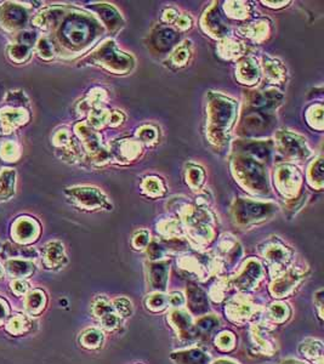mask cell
Listing matches in <instances>:
<instances>
[{
    "mask_svg": "<svg viewBox=\"0 0 324 364\" xmlns=\"http://www.w3.org/2000/svg\"><path fill=\"white\" fill-rule=\"evenodd\" d=\"M38 51H39V55H40L43 59L45 60H49L52 57L53 55V49H52V45L46 38H43L39 40L38 43Z\"/></svg>",
    "mask_w": 324,
    "mask_h": 364,
    "instance_id": "cell-38",
    "label": "cell"
},
{
    "mask_svg": "<svg viewBox=\"0 0 324 364\" xmlns=\"http://www.w3.org/2000/svg\"><path fill=\"white\" fill-rule=\"evenodd\" d=\"M3 26L9 29L19 28L26 22V13L22 8L10 5L3 10L2 13Z\"/></svg>",
    "mask_w": 324,
    "mask_h": 364,
    "instance_id": "cell-14",
    "label": "cell"
},
{
    "mask_svg": "<svg viewBox=\"0 0 324 364\" xmlns=\"http://www.w3.org/2000/svg\"><path fill=\"white\" fill-rule=\"evenodd\" d=\"M237 106L233 101L229 98L216 96L210 103L209 112V131L210 134H215V138L212 142L220 143L224 142L223 132L229 131L233 120L236 118Z\"/></svg>",
    "mask_w": 324,
    "mask_h": 364,
    "instance_id": "cell-1",
    "label": "cell"
},
{
    "mask_svg": "<svg viewBox=\"0 0 324 364\" xmlns=\"http://www.w3.org/2000/svg\"><path fill=\"white\" fill-rule=\"evenodd\" d=\"M19 41L21 45H26V46H32V44L35 41V34L31 32H25L21 33L19 35Z\"/></svg>",
    "mask_w": 324,
    "mask_h": 364,
    "instance_id": "cell-46",
    "label": "cell"
},
{
    "mask_svg": "<svg viewBox=\"0 0 324 364\" xmlns=\"http://www.w3.org/2000/svg\"><path fill=\"white\" fill-rule=\"evenodd\" d=\"M65 260L64 248L60 243H50L45 249V263L50 266H56L61 264V261Z\"/></svg>",
    "mask_w": 324,
    "mask_h": 364,
    "instance_id": "cell-21",
    "label": "cell"
},
{
    "mask_svg": "<svg viewBox=\"0 0 324 364\" xmlns=\"http://www.w3.org/2000/svg\"><path fill=\"white\" fill-rule=\"evenodd\" d=\"M9 55L11 56V59H13L14 61L23 62L31 55V47L21 44L13 45V46L9 49Z\"/></svg>",
    "mask_w": 324,
    "mask_h": 364,
    "instance_id": "cell-29",
    "label": "cell"
},
{
    "mask_svg": "<svg viewBox=\"0 0 324 364\" xmlns=\"http://www.w3.org/2000/svg\"><path fill=\"white\" fill-rule=\"evenodd\" d=\"M61 14H62L61 9H58V8L50 9V10L45 11V13L39 15L37 19L34 20L35 26H40V27L51 26L52 23H55L56 21L60 19Z\"/></svg>",
    "mask_w": 324,
    "mask_h": 364,
    "instance_id": "cell-24",
    "label": "cell"
},
{
    "mask_svg": "<svg viewBox=\"0 0 324 364\" xmlns=\"http://www.w3.org/2000/svg\"><path fill=\"white\" fill-rule=\"evenodd\" d=\"M265 74L271 82H281L284 78V68L280 62L276 60H266L263 63Z\"/></svg>",
    "mask_w": 324,
    "mask_h": 364,
    "instance_id": "cell-23",
    "label": "cell"
},
{
    "mask_svg": "<svg viewBox=\"0 0 324 364\" xmlns=\"http://www.w3.org/2000/svg\"><path fill=\"white\" fill-rule=\"evenodd\" d=\"M167 297L161 294H154L148 299V307L154 309V311H158V309H163L167 305Z\"/></svg>",
    "mask_w": 324,
    "mask_h": 364,
    "instance_id": "cell-39",
    "label": "cell"
},
{
    "mask_svg": "<svg viewBox=\"0 0 324 364\" xmlns=\"http://www.w3.org/2000/svg\"><path fill=\"white\" fill-rule=\"evenodd\" d=\"M102 318V323L103 326L107 328V329H113V328L117 327L118 324V318H117L116 315L113 314H107L106 316H103Z\"/></svg>",
    "mask_w": 324,
    "mask_h": 364,
    "instance_id": "cell-48",
    "label": "cell"
},
{
    "mask_svg": "<svg viewBox=\"0 0 324 364\" xmlns=\"http://www.w3.org/2000/svg\"><path fill=\"white\" fill-rule=\"evenodd\" d=\"M203 27L206 32L216 37H223L229 31L227 25L221 19L220 14L215 8L210 9L203 19Z\"/></svg>",
    "mask_w": 324,
    "mask_h": 364,
    "instance_id": "cell-10",
    "label": "cell"
},
{
    "mask_svg": "<svg viewBox=\"0 0 324 364\" xmlns=\"http://www.w3.org/2000/svg\"><path fill=\"white\" fill-rule=\"evenodd\" d=\"M94 9L100 14L101 19L103 20V22L106 23L108 27H110V29L115 31V29L122 27L123 20L121 15L118 14V11H117L113 7L107 4H102L98 5V7H95Z\"/></svg>",
    "mask_w": 324,
    "mask_h": 364,
    "instance_id": "cell-18",
    "label": "cell"
},
{
    "mask_svg": "<svg viewBox=\"0 0 324 364\" xmlns=\"http://www.w3.org/2000/svg\"><path fill=\"white\" fill-rule=\"evenodd\" d=\"M172 322L174 323L178 329L182 334L188 332V335H190V329H191V320L187 315L184 314V312H174L172 315Z\"/></svg>",
    "mask_w": 324,
    "mask_h": 364,
    "instance_id": "cell-27",
    "label": "cell"
},
{
    "mask_svg": "<svg viewBox=\"0 0 324 364\" xmlns=\"http://www.w3.org/2000/svg\"><path fill=\"white\" fill-rule=\"evenodd\" d=\"M277 210L274 204L255 203L249 200H238L236 204V218L241 224H250L259 220H263L268 215H272Z\"/></svg>",
    "mask_w": 324,
    "mask_h": 364,
    "instance_id": "cell-4",
    "label": "cell"
},
{
    "mask_svg": "<svg viewBox=\"0 0 324 364\" xmlns=\"http://www.w3.org/2000/svg\"><path fill=\"white\" fill-rule=\"evenodd\" d=\"M219 324V321L216 320L212 316H208V317L200 318L197 322V329H199L203 333H210L214 328Z\"/></svg>",
    "mask_w": 324,
    "mask_h": 364,
    "instance_id": "cell-37",
    "label": "cell"
},
{
    "mask_svg": "<svg viewBox=\"0 0 324 364\" xmlns=\"http://www.w3.org/2000/svg\"><path fill=\"white\" fill-rule=\"evenodd\" d=\"M148 255L153 260L161 257V255H163V248H161L158 243H152V244L148 246Z\"/></svg>",
    "mask_w": 324,
    "mask_h": 364,
    "instance_id": "cell-49",
    "label": "cell"
},
{
    "mask_svg": "<svg viewBox=\"0 0 324 364\" xmlns=\"http://www.w3.org/2000/svg\"><path fill=\"white\" fill-rule=\"evenodd\" d=\"M220 51L221 55L226 54V57L231 59L232 56L238 55V54L241 53V45H239V43H236V41L232 40H225L224 43H221Z\"/></svg>",
    "mask_w": 324,
    "mask_h": 364,
    "instance_id": "cell-36",
    "label": "cell"
},
{
    "mask_svg": "<svg viewBox=\"0 0 324 364\" xmlns=\"http://www.w3.org/2000/svg\"><path fill=\"white\" fill-rule=\"evenodd\" d=\"M187 295L188 307H190L192 314L202 315L205 311H208V299H206V295L203 290H200L196 285H190L187 288Z\"/></svg>",
    "mask_w": 324,
    "mask_h": 364,
    "instance_id": "cell-12",
    "label": "cell"
},
{
    "mask_svg": "<svg viewBox=\"0 0 324 364\" xmlns=\"http://www.w3.org/2000/svg\"><path fill=\"white\" fill-rule=\"evenodd\" d=\"M266 256L268 260H271L272 263L282 264L287 260L288 251H287V249H284V246L272 245V246H269V249L267 250Z\"/></svg>",
    "mask_w": 324,
    "mask_h": 364,
    "instance_id": "cell-30",
    "label": "cell"
},
{
    "mask_svg": "<svg viewBox=\"0 0 324 364\" xmlns=\"http://www.w3.org/2000/svg\"><path fill=\"white\" fill-rule=\"evenodd\" d=\"M149 278H151V283L153 288L166 289L167 279H168V264L167 263H158L153 264L149 270Z\"/></svg>",
    "mask_w": 324,
    "mask_h": 364,
    "instance_id": "cell-20",
    "label": "cell"
},
{
    "mask_svg": "<svg viewBox=\"0 0 324 364\" xmlns=\"http://www.w3.org/2000/svg\"><path fill=\"white\" fill-rule=\"evenodd\" d=\"M95 33V22L82 15H71L61 28V38L71 46H83Z\"/></svg>",
    "mask_w": 324,
    "mask_h": 364,
    "instance_id": "cell-2",
    "label": "cell"
},
{
    "mask_svg": "<svg viewBox=\"0 0 324 364\" xmlns=\"http://www.w3.org/2000/svg\"><path fill=\"white\" fill-rule=\"evenodd\" d=\"M236 170L241 176V181H244L245 186L257 188V191H263L265 186L267 187L262 169L254 162L241 159L238 163H236Z\"/></svg>",
    "mask_w": 324,
    "mask_h": 364,
    "instance_id": "cell-5",
    "label": "cell"
},
{
    "mask_svg": "<svg viewBox=\"0 0 324 364\" xmlns=\"http://www.w3.org/2000/svg\"><path fill=\"white\" fill-rule=\"evenodd\" d=\"M28 302H29V306H31L32 308H37L41 305V302H43V295L39 293L32 294L31 297H29Z\"/></svg>",
    "mask_w": 324,
    "mask_h": 364,
    "instance_id": "cell-50",
    "label": "cell"
},
{
    "mask_svg": "<svg viewBox=\"0 0 324 364\" xmlns=\"http://www.w3.org/2000/svg\"><path fill=\"white\" fill-rule=\"evenodd\" d=\"M300 183V174L296 169L289 165H284L277 171V186L281 192L289 195L296 191Z\"/></svg>",
    "mask_w": 324,
    "mask_h": 364,
    "instance_id": "cell-7",
    "label": "cell"
},
{
    "mask_svg": "<svg viewBox=\"0 0 324 364\" xmlns=\"http://www.w3.org/2000/svg\"><path fill=\"white\" fill-rule=\"evenodd\" d=\"M310 181L314 182L313 186L318 185L320 187L322 186V179H323V170H322V159H318L316 163L312 164L310 169Z\"/></svg>",
    "mask_w": 324,
    "mask_h": 364,
    "instance_id": "cell-35",
    "label": "cell"
},
{
    "mask_svg": "<svg viewBox=\"0 0 324 364\" xmlns=\"http://www.w3.org/2000/svg\"><path fill=\"white\" fill-rule=\"evenodd\" d=\"M190 43L186 41L184 45L179 46L178 49L174 51V54L172 55V62L173 65H175L176 67H181V66L186 65L187 60L190 59L191 55V50H190Z\"/></svg>",
    "mask_w": 324,
    "mask_h": 364,
    "instance_id": "cell-25",
    "label": "cell"
},
{
    "mask_svg": "<svg viewBox=\"0 0 324 364\" xmlns=\"http://www.w3.org/2000/svg\"><path fill=\"white\" fill-rule=\"evenodd\" d=\"M178 40V34L172 28H161L153 34V45L159 51H167Z\"/></svg>",
    "mask_w": 324,
    "mask_h": 364,
    "instance_id": "cell-17",
    "label": "cell"
},
{
    "mask_svg": "<svg viewBox=\"0 0 324 364\" xmlns=\"http://www.w3.org/2000/svg\"><path fill=\"white\" fill-rule=\"evenodd\" d=\"M266 22H256V23H251V26L248 27L247 33L249 37L254 38V39H259L260 35L259 33H261V35H263L262 33H267V26Z\"/></svg>",
    "mask_w": 324,
    "mask_h": 364,
    "instance_id": "cell-40",
    "label": "cell"
},
{
    "mask_svg": "<svg viewBox=\"0 0 324 364\" xmlns=\"http://www.w3.org/2000/svg\"><path fill=\"white\" fill-rule=\"evenodd\" d=\"M142 187L149 195H160L164 192V186L154 177L146 179L145 182L142 183Z\"/></svg>",
    "mask_w": 324,
    "mask_h": 364,
    "instance_id": "cell-32",
    "label": "cell"
},
{
    "mask_svg": "<svg viewBox=\"0 0 324 364\" xmlns=\"http://www.w3.org/2000/svg\"><path fill=\"white\" fill-rule=\"evenodd\" d=\"M281 149L286 153L287 155L292 157H307L308 149L306 147V142L304 138L296 136L293 134H283L280 137Z\"/></svg>",
    "mask_w": 324,
    "mask_h": 364,
    "instance_id": "cell-8",
    "label": "cell"
},
{
    "mask_svg": "<svg viewBox=\"0 0 324 364\" xmlns=\"http://www.w3.org/2000/svg\"><path fill=\"white\" fill-rule=\"evenodd\" d=\"M15 290H16V293H23V291H25L26 290V288H23V287H25V283H22V282H16V283H15Z\"/></svg>",
    "mask_w": 324,
    "mask_h": 364,
    "instance_id": "cell-54",
    "label": "cell"
},
{
    "mask_svg": "<svg viewBox=\"0 0 324 364\" xmlns=\"http://www.w3.org/2000/svg\"><path fill=\"white\" fill-rule=\"evenodd\" d=\"M178 16V13H176L174 9H167V11L164 13V20L167 21V22H172V21L175 19V17Z\"/></svg>",
    "mask_w": 324,
    "mask_h": 364,
    "instance_id": "cell-53",
    "label": "cell"
},
{
    "mask_svg": "<svg viewBox=\"0 0 324 364\" xmlns=\"http://www.w3.org/2000/svg\"><path fill=\"white\" fill-rule=\"evenodd\" d=\"M215 364H235V363L230 362V360H226V359H221V360H219V362H216Z\"/></svg>",
    "mask_w": 324,
    "mask_h": 364,
    "instance_id": "cell-55",
    "label": "cell"
},
{
    "mask_svg": "<svg viewBox=\"0 0 324 364\" xmlns=\"http://www.w3.org/2000/svg\"><path fill=\"white\" fill-rule=\"evenodd\" d=\"M4 315H5V309L2 305H0V320H2V318L4 317Z\"/></svg>",
    "mask_w": 324,
    "mask_h": 364,
    "instance_id": "cell-56",
    "label": "cell"
},
{
    "mask_svg": "<svg viewBox=\"0 0 324 364\" xmlns=\"http://www.w3.org/2000/svg\"><path fill=\"white\" fill-rule=\"evenodd\" d=\"M237 77L243 84H254L259 78V68L251 59H245L239 62L237 67Z\"/></svg>",
    "mask_w": 324,
    "mask_h": 364,
    "instance_id": "cell-15",
    "label": "cell"
},
{
    "mask_svg": "<svg viewBox=\"0 0 324 364\" xmlns=\"http://www.w3.org/2000/svg\"><path fill=\"white\" fill-rule=\"evenodd\" d=\"M0 276H2V270H0Z\"/></svg>",
    "mask_w": 324,
    "mask_h": 364,
    "instance_id": "cell-57",
    "label": "cell"
},
{
    "mask_svg": "<svg viewBox=\"0 0 324 364\" xmlns=\"http://www.w3.org/2000/svg\"><path fill=\"white\" fill-rule=\"evenodd\" d=\"M261 273H262V270H261L260 264L254 260L249 261L241 276L236 279L237 287L239 289H244V290L253 288L255 283L259 281Z\"/></svg>",
    "mask_w": 324,
    "mask_h": 364,
    "instance_id": "cell-9",
    "label": "cell"
},
{
    "mask_svg": "<svg viewBox=\"0 0 324 364\" xmlns=\"http://www.w3.org/2000/svg\"><path fill=\"white\" fill-rule=\"evenodd\" d=\"M38 234V225L37 222L31 220V219L22 218L16 221L14 226V237L20 242H28V240L34 239Z\"/></svg>",
    "mask_w": 324,
    "mask_h": 364,
    "instance_id": "cell-13",
    "label": "cell"
},
{
    "mask_svg": "<svg viewBox=\"0 0 324 364\" xmlns=\"http://www.w3.org/2000/svg\"><path fill=\"white\" fill-rule=\"evenodd\" d=\"M187 179H188L187 182L190 183L191 187L193 188L199 187V186L203 183V179H204L203 170L198 167L192 168V169L187 171Z\"/></svg>",
    "mask_w": 324,
    "mask_h": 364,
    "instance_id": "cell-34",
    "label": "cell"
},
{
    "mask_svg": "<svg viewBox=\"0 0 324 364\" xmlns=\"http://www.w3.org/2000/svg\"><path fill=\"white\" fill-rule=\"evenodd\" d=\"M91 60L96 65L103 66L108 71L117 72V73L127 72L134 66L133 57L119 51L116 47L115 43L111 40L106 41L102 46L98 47V50L95 51L92 55Z\"/></svg>",
    "mask_w": 324,
    "mask_h": 364,
    "instance_id": "cell-3",
    "label": "cell"
},
{
    "mask_svg": "<svg viewBox=\"0 0 324 364\" xmlns=\"http://www.w3.org/2000/svg\"><path fill=\"white\" fill-rule=\"evenodd\" d=\"M292 364H299V363H294V362H293V363H292Z\"/></svg>",
    "mask_w": 324,
    "mask_h": 364,
    "instance_id": "cell-58",
    "label": "cell"
},
{
    "mask_svg": "<svg viewBox=\"0 0 324 364\" xmlns=\"http://www.w3.org/2000/svg\"><path fill=\"white\" fill-rule=\"evenodd\" d=\"M169 302L172 303L173 306H181L184 303V296L180 293H174L169 297Z\"/></svg>",
    "mask_w": 324,
    "mask_h": 364,
    "instance_id": "cell-52",
    "label": "cell"
},
{
    "mask_svg": "<svg viewBox=\"0 0 324 364\" xmlns=\"http://www.w3.org/2000/svg\"><path fill=\"white\" fill-rule=\"evenodd\" d=\"M172 358L178 364H209L210 358L200 350H190L173 353Z\"/></svg>",
    "mask_w": 324,
    "mask_h": 364,
    "instance_id": "cell-16",
    "label": "cell"
},
{
    "mask_svg": "<svg viewBox=\"0 0 324 364\" xmlns=\"http://www.w3.org/2000/svg\"><path fill=\"white\" fill-rule=\"evenodd\" d=\"M28 120V114L23 110H3L0 112V122L5 132L13 131L19 125L25 124Z\"/></svg>",
    "mask_w": 324,
    "mask_h": 364,
    "instance_id": "cell-11",
    "label": "cell"
},
{
    "mask_svg": "<svg viewBox=\"0 0 324 364\" xmlns=\"http://www.w3.org/2000/svg\"><path fill=\"white\" fill-rule=\"evenodd\" d=\"M139 135L143 141H146V142H149V141L155 140V137H157L155 130L153 128H151V126H145V128L141 129V132Z\"/></svg>",
    "mask_w": 324,
    "mask_h": 364,
    "instance_id": "cell-44",
    "label": "cell"
},
{
    "mask_svg": "<svg viewBox=\"0 0 324 364\" xmlns=\"http://www.w3.org/2000/svg\"><path fill=\"white\" fill-rule=\"evenodd\" d=\"M20 147L19 144L15 142H5L2 146L0 155L4 161L7 162H15L20 157Z\"/></svg>",
    "mask_w": 324,
    "mask_h": 364,
    "instance_id": "cell-28",
    "label": "cell"
},
{
    "mask_svg": "<svg viewBox=\"0 0 324 364\" xmlns=\"http://www.w3.org/2000/svg\"><path fill=\"white\" fill-rule=\"evenodd\" d=\"M8 270L9 272L15 277H22L31 273L32 265L28 263H23V261L11 260L10 263L8 264Z\"/></svg>",
    "mask_w": 324,
    "mask_h": 364,
    "instance_id": "cell-26",
    "label": "cell"
},
{
    "mask_svg": "<svg viewBox=\"0 0 324 364\" xmlns=\"http://www.w3.org/2000/svg\"><path fill=\"white\" fill-rule=\"evenodd\" d=\"M271 315L274 316L276 320L282 321L287 317V308L283 305H274L271 307Z\"/></svg>",
    "mask_w": 324,
    "mask_h": 364,
    "instance_id": "cell-47",
    "label": "cell"
},
{
    "mask_svg": "<svg viewBox=\"0 0 324 364\" xmlns=\"http://www.w3.org/2000/svg\"><path fill=\"white\" fill-rule=\"evenodd\" d=\"M192 20L188 16H179V20L176 21V25L180 29H187L191 27Z\"/></svg>",
    "mask_w": 324,
    "mask_h": 364,
    "instance_id": "cell-51",
    "label": "cell"
},
{
    "mask_svg": "<svg viewBox=\"0 0 324 364\" xmlns=\"http://www.w3.org/2000/svg\"><path fill=\"white\" fill-rule=\"evenodd\" d=\"M102 341V334L98 330H89L83 335L82 342L86 347H97Z\"/></svg>",
    "mask_w": 324,
    "mask_h": 364,
    "instance_id": "cell-33",
    "label": "cell"
},
{
    "mask_svg": "<svg viewBox=\"0 0 324 364\" xmlns=\"http://www.w3.org/2000/svg\"><path fill=\"white\" fill-rule=\"evenodd\" d=\"M115 306L116 308L118 309L119 314L124 316V317H128V316H130L131 312H133L131 303L129 302L127 299H117L115 301Z\"/></svg>",
    "mask_w": 324,
    "mask_h": 364,
    "instance_id": "cell-41",
    "label": "cell"
},
{
    "mask_svg": "<svg viewBox=\"0 0 324 364\" xmlns=\"http://www.w3.org/2000/svg\"><path fill=\"white\" fill-rule=\"evenodd\" d=\"M216 342H218L219 346H220L221 348L231 347L233 344V336L231 335L230 333H224L219 336V339L216 340Z\"/></svg>",
    "mask_w": 324,
    "mask_h": 364,
    "instance_id": "cell-45",
    "label": "cell"
},
{
    "mask_svg": "<svg viewBox=\"0 0 324 364\" xmlns=\"http://www.w3.org/2000/svg\"><path fill=\"white\" fill-rule=\"evenodd\" d=\"M71 195L78 205L85 207V209H96V207H110V204L103 194L98 189L91 187H80L73 188L67 192Z\"/></svg>",
    "mask_w": 324,
    "mask_h": 364,
    "instance_id": "cell-6",
    "label": "cell"
},
{
    "mask_svg": "<svg viewBox=\"0 0 324 364\" xmlns=\"http://www.w3.org/2000/svg\"><path fill=\"white\" fill-rule=\"evenodd\" d=\"M149 242V234L148 232H146V231H140L139 233H136V236L134 237V246L135 248L137 249H141V248H145V246H147V244H148Z\"/></svg>",
    "mask_w": 324,
    "mask_h": 364,
    "instance_id": "cell-42",
    "label": "cell"
},
{
    "mask_svg": "<svg viewBox=\"0 0 324 364\" xmlns=\"http://www.w3.org/2000/svg\"><path fill=\"white\" fill-rule=\"evenodd\" d=\"M300 278H301V276H300L298 272L292 271L289 275L284 277V278L278 279V281L272 285L271 288L272 294H274V295H277V297H282L283 295H286V294L289 293L290 289L299 282Z\"/></svg>",
    "mask_w": 324,
    "mask_h": 364,
    "instance_id": "cell-19",
    "label": "cell"
},
{
    "mask_svg": "<svg viewBox=\"0 0 324 364\" xmlns=\"http://www.w3.org/2000/svg\"><path fill=\"white\" fill-rule=\"evenodd\" d=\"M225 9H226V13L235 19H243V17L248 16V7L244 3H229V5H226Z\"/></svg>",
    "mask_w": 324,
    "mask_h": 364,
    "instance_id": "cell-31",
    "label": "cell"
},
{
    "mask_svg": "<svg viewBox=\"0 0 324 364\" xmlns=\"http://www.w3.org/2000/svg\"><path fill=\"white\" fill-rule=\"evenodd\" d=\"M15 173L11 169H5L0 174V198H9L14 192Z\"/></svg>",
    "mask_w": 324,
    "mask_h": 364,
    "instance_id": "cell-22",
    "label": "cell"
},
{
    "mask_svg": "<svg viewBox=\"0 0 324 364\" xmlns=\"http://www.w3.org/2000/svg\"><path fill=\"white\" fill-rule=\"evenodd\" d=\"M95 314L98 316V317H103L107 314H111V305L108 302L104 301V300H100L95 305Z\"/></svg>",
    "mask_w": 324,
    "mask_h": 364,
    "instance_id": "cell-43",
    "label": "cell"
}]
</instances>
